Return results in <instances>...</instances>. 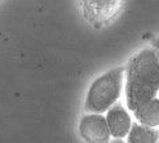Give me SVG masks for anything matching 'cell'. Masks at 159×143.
Returning <instances> with one entry per match:
<instances>
[{"mask_svg": "<svg viewBox=\"0 0 159 143\" xmlns=\"http://www.w3.org/2000/svg\"><path fill=\"white\" fill-rule=\"evenodd\" d=\"M125 67H115L94 79L84 101V110L89 114L104 112L116 105L124 88Z\"/></svg>", "mask_w": 159, "mask_h": 143, "instance_id": "cell-2", "label": "cell"}, {"mask_svg": "<svg viewBox=\"0 0 159 143\" xmlns=\"http://www.w3.org/2000/svg\"><path fill=\"white\" fill-rule=\"evenodd\" d=\"M122 8L120 2H84L83 11L85 18L92 25H101L111 20Z\"/></svg>", "mask_w": 159, "mask_h": 143, "instance_id": "cell-5", "label": "cell"}, {"mask_svg": "<svg viewBox=\"0 0 159 143\" xmlns=\"http://www.w3.org/2000/svg\"><path fill=\"white\" fill-rule=\"evenodd\" d=\"M158 55H159V52H158Z\"/></svg>", "mask_w": 159, "mask_h": 143, "instance_id": "cell-11", "label": "cell"}, {"mask_svg": "<svg viewBox=\"0 0 159 143\" xmlns=\"http://www.w3.org/2000/svg\"><path fill=\"white\" fill-rule=\"evenodd\" d=\"M154 45H155V50H157V52H159V39L155 41V44H154Z\"/></svg>", "mask_w": 159, "mask_h": 143, "instance_id": "cell-9", "label": "cell"}, {"mask_svg": "<svg viewBox=\"0 0 159 143\" xmlns=\"http://www.w3.org/2000/svg\"><path fill=\"white\" fill-rule=\"evenodd\" d=\"M124 94L127 108L131 112L158 98L159 55L155 49L145 48L131 58L124 74Z\"/></svg>", "mask_w": 159, "mask_h": 143, "instance_id": "cell-1", "label": "cell"}, {"mask_svg": "<svg viewBox=\"0 0 159 143\" xmlns=\"http://www.w3.org/2000/svg\"><path fill=\"white\" fill-rule=\"evenodd\" d=\"M158 99H159V94H158Z\"/></svg>", "mask_w": 159, "mask_h": 143, "instance_id": "cell-10", "label": "cell"}, {"mask_svg": "<svg viewBox=\"0 0 159 143\" xmlns=\"http://www.w3.org/2000/svg\"><path fill=\"white\" fill-rule=\"evenodd\" d=\"M111 143H127V142L123 141V139H113V141H111Z\"/></svg>", "mask_w": 159, "mask_h": 143, "instance_id": "cell-8", "label": "cell"}, {"mask_svg": "<svg viewBox=\"0 0 159 143\" xmlns=\"http://www.w3.org/2000/svg\"><path fill=\"white\" fill-rule=\"evenodd\" d=\"M158 143H159V141H158Z\"/></svg>", "mask_w": 159, "mask_h": 143, "instance_id": "cell-12", "label": "cell"}, {"mask_svg": "<svg viewBox=\"0 0 159 143\" xmlns=\"http://www.w3.org/2000/svg\"><path fill=\"white\" fill-rule=\"evenodd\" d=\"M106 123L111 137L114 139H124L129 134L132 128V119L123 105L116 103L106 112Z\"/></svg>", "mask_w": 159, "mask_h": 143, "instance_id": "cell-4", "label": "cell"}, {"mask_svg": "<svg viewBox=\"0 0 159 143\" xmlns=\"http://www.w3.org/2000/svg\"><path fill=\"white\" fill-rule=\"evenodd\" d=\"M159 128H150L140 123L132 124L129 134L127 136V143H158Z\"/></svg>", "mask_w": 159, "mask_h": 143, "instance_id": "cell-7", "label": "cell"}, {"mask_svg": "<svg viewBox=\"0 0 159 143\" xmlns=\"http://www.w3.org/2000/svg\"><path fill=\"white\" fill-rule=\"evenodd\" d=\"M79 133L87 143H111V134L104 115H84L79 123Z\"/></svg>", "mask_w": 159, "mask_h": 143, "instance_id": "cell-3", "label": "cell"}, {"mask_svg": "<svg viewBox=\"0 0 159 143\" xmlns=\"http://www.w3.org/2000/svg\"><path fill=\"white\" fill-rule=\"evenodd\" d=\"M137 123L150 126V128H159V99L155 98L141 105L134 112Z\"/></svg>", "mask_w": 159, "mask_h": 143, "instance_id": "cell-6", "label": "cell"}]
</instances>
